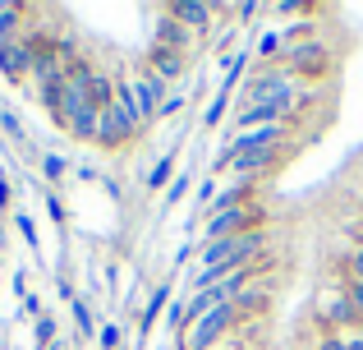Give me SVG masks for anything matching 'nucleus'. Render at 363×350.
<instances>
[{
	"mask_svg": "<svg viewBox=\"0 0 363 350\" xmlns=\"http://www.w3.org/2000/svg\"><path fill=\"white\" fill-rule=\"evenodd\" d=\"M0 207H9V180H0Z\"/></svg>",
	"mask_w": 363,
	"mask_h": 350,
	"instance_id": "473e14b6",
	"label": "nucleus"
},
{
	"mask_svg": "<svg viewBox=\"0 0 363 350\" xmlns=\"http://www.w3.org/2000/svg\"><path fill=\"white\" fill-rule=\"evenodd\" d=\"M166 14L175 18V23H184L189 33H198V37H203L207 28H216L212 23V18H216V5H207V0H175Z\"/></svg>",
	"mask_w": 363,
	"mask_h": 350,
	"instance_id": "6e6552de",
	"label": "nucleus"
},
{
	"mask_svg": "<svg viewBox=\"0 0 363 350\" xmlns=\"http://www.w3.org/2000/svg\"><path fill=\"white\" fill-rule=\"evenodd\" d=\"M175 111H184V97L179 92H170L166 102H161V111H157V120H166V116H175Z\"/></svg>",
	"mask_w": 363,
	"mask_h": 350,
	"instance_id": "cd10ccee",
	"label": "nucleus"
},
{
	"mask_svg": "<svg viewBox=\"0 0 363 350\" xmlns=\"http://www.w3.org/2000/svg\"><path fill=\"white\" fill-rule=\"evenodd\" d=\"M318 350H350V341H345V332H327L318 341Z\"/></svg>",
	"mask_w": 363,
	"mask_h": 350,
	"instance_id": "c85d7f7f",
	"label": "nucleus"
},
{
	"mask_svg": "<svg viewBox=\"0 0 363 350\" xmlns=\"http://www.w3.org/2000/svg\"><path fill=\"white\" fill-rule=\"evenodd\" d=\"M129 125H124V120L116 116V111H101V116H97V138H92V143H101V148H124V143H129Z\"/></svg>",
	"mask_w": 363,
	"mask_h": 350,
	"instance_id": "f8f14e48",
	"label": "nucleus"
},
{
	"mask_svg": "<svg viewBox=\"0 0 363 350\" xmlns=\"http://www.w3.org/2000/svg\"><path fill=\"white\" fill-rule=\"evenodd\" d=\"M166 300H170V281H161V286L152 290V300L143 305V337H152V323L161 318V309H166Z\"/></svg>",
	"mask_w": 363,
	"mask_h": 350,
	"instance_id": "2eb2a0df",
	"label": "nucleus"
},
{
	"mask_svg": "<svg viewBox=\"0 0 363 350\" xmlns=\"http://www.w3.org/2000/svg\"><path fill=\"white\" fill-rule=\"evenodd\" d=\"M129 92H133V106H138L143 125H152V120H157V111H161V102L170 97V83L157 79L152 70H143V74H133V79H129Z\"/></svg>",
	"mask_w": 363,
	"mask_h": 350,
	"instance_id": "20e7f679",
	"label": "nucleus"
},
{
	"mask_svg": "<svg viewBox=\"0 0 363 350\" xmlns=\"http://www.w3.org/2000/svg\"><path fill=\"white\" fill-rule=\"evenodd\" d=\"M37 37H28V33H18L14 42H5L0 46V79L5 83H18L23 74H33V60H37Z\"/></svg>",
	"mask_w": 363,
	"mask_h": 350,
	"instance_id": "39448f33",
	"label": "nucleus"
},
{
	"mask_svg": "<svg viewBox=\"0 0 363 350\" xmlns=\"http://www.w3.org/2000/svg\"><path fill=\"white\" fill-rule=\"evenodd\" d=\"M318 318H322V327H327V332H340V327H359L354 305H350L345 290H327V295H322V305H318Z\"/></svg>",
	"mask_w": 363,
	"mask_h": 350,
	"instance_id": "0eeeda50",
	"label": "nucleus"
},
{
	"mask_svg": "<svg viewBox=\"0 0 363 350\" xmlns=\"http://www.w3.org/2000/svg\"><path fill=\"white\" fill-rule=\"evenodd\" d=\"M9 5H14V0H0V18H5V14H9Z\"/></svg>",
	"mask_w": 363,
	"mask_h": 350,
	"instance_id": "f704fd0d",
	"label": "nucleus"
},
{
	"mask_svg": "<svg viewBox=\"0 0 363 350\" xmlns=\"http://www.w3.org/2000/svg\"><path fill=\"white\" fill-rule=\"evenodd\" d=\"M175 332H184V305H170V318H166Z\"/></svg>",
	"mask_w": 363,
	"mask_h": 350,
	"instance_id": "c756f323",
	"label": "nucleus"
},
{
	"mask_svg": "<svg viewBox=\"0 0 363 350\" xmlns=\"http://www.w3.org/2000/svg\"><path fill=\"white\" fill-rule=\"evenodd\" d=\"M345 341H350V350H363V323L354 327V332H345Z\"/></svg>",
	"mask_w": 363,
	"mask_h": 350,
	"instance_id": "2f4dec72",
	"label": "nucleus"
},
{
	"mask_svg": "<svg viewBox=\"0 0 363 350\" xmlns=\"http://www.w3.org/2000/svg\"><path fill=\"white\" fill-rule=\"evenodd\" d=\"M65 171H69V166H65V157H60V153H42V180H51V185H55V180H60Z\"/></svg>",
	"mask_w": 363,
	"mask_h": 350,
	"instance_id": "412c9836",
	"label": "nucleus"
},
{
	"mask_svg": "<svg viewBox=\"0 0 363 350\" xmlns=\"http://www.w3.org/2000/svg\"><path fill=\"white\" fill-rule=\"evenodd\" d=\"M120 323H106V327H101V332H97V341H101V350H116L120 346Z\"/></svg>",
	"mask_w": 363,
	"mask_h": 350,
	"instance_id": "5701e85b",
	"label": "nucleus"
},
{
	"mask_svg": "<svg viewBox=\"0 0 363 350\" xmlns=\"http://www.w3.org/2000/svg\"><path fill=\"white\" fill-rule=\"evenodd\" d=\"M111 111L129 125V134H138L143 129V116H138V106H133V92H129V83H116V102H111Z\"/></svg>",
	"mask_w": 363,
	"mask_h": 350,
	"instance_id": "ddd939ff",
	"label": "nucleus"
},
{
	"mask_svg": "<svg viewBox=\"0 0 363 350\" xmlns=\"http://www.w3.org/2000/svg\"><path fill=\"white\" fill-rule=\"evenodd\" d=\"M18 33H23V5H9V14L0 18V46H5V42H14Z\"/></svg>",
	"mask_w": 363,
	"mask_h": 350,
	"instance_id": "f3484780",
	"label": "nucleus"
},
{
	"mask_svg": "<svg viewBox=\"0 0 363 350\" xmlns=\"http://www.w3.org/2000/svg\"><path fill=\"white\" fill-rule=\"evenodd\" d=\"M281 60H285V70H290L294 79H303V74H327L331 51L322 42H299V46H285Z\"/></svg>",
	"mask_w": 363,
	"mask_h": 350,
	"instance_id": "423d86ee",
	"label": "nucleus"
},
{
	"mask_svg": "<svg viewBox=\"0 0 363 350\" xmlns=\"http://www.w3.org/2000/svg\"><path fill=\"white\" fill-rule=\"evenodd\" d=\"M262 222H267V212H262V203H244V207H230V212H221V217H207L203 222V244H212V240H240V235H253V231H262Z\"/></svg>",
	"mask_w": 363,
	"mask_h": 350,
	"instance_id": "7ed1b4c3",
	"label": "nucleus"
},
{
	"mask_svg": "<svg viewBox=\"0 0 363 350\" xmlns=\"http://www.w3.org/2000/svg\"><path fill=\"white\" fill-rule=\"evenodd\" d=\"M189 65H194V55H189V51H170V46H152V51H147V70L157 74V79H166V83L184 79Z\"/></svg>",
	"mask_w": 363,
	"mask_h": 350,
	"instance_id": "1a4fd4ad",
	"label": "nucleus"
},
{
	"mask_svg": "<svg viewBox=\"0 0 363 350\" xmlns=\"http://www.w3.org/2000/svg\"><path fill=\"white\" fill-rule=\"evenodd\" d=\"M281 33H262V42H257V55H262V60H267V55H276V51H281Z\"/></svg>",
	"mask_w": 363,
	"mask_h": 350,
	"instance_id": "a878e982",
	"label": "nucleus"
},
{
	"mask_svg": "<svg viewBox=\"0 0 363 350\" xmlns=\"http://www.w3.org/2000/svg\"><path fill=\"white\" fill-rule=\"evenodd\" d=\"M230 305H235V314H240V323H244V318H253V314L267 309V290H244V295L230 300Z\"/></svg>",
	"mask_w": 363,
	"mask_h": 350,
	"instance_id": "dca6fc26",
	"label": "nucleus"
},
{
	"mask_svg": "<svg viewBox=\"0 0 363 350\" xmlns=\"http://www.w3.org/2000/svg\"><path fill=\"white\" fill-rule=\"evenodd\" d=\"M14 222H18V235H23V240L33 244V249H42V244H37V226H33V217H23V212H18Z\"/></svg>",
	"mask_w": 363,
	"mask_h": 350,
	"instance_id": "bb28decb",
	"label": "nucleus"
},
{
	"mask_svg": "<svg viewBox=\"0 0 363 350\" xmlns=\"http://www.w3.org/2000/svg\"><path fill=\"white\" fill-rule=\"evenodd\" d=\"M55 341V323H51V318H37V350H46V346H51Z\"/></svg>",
	"mask_w": 363,
	"mask_h": 350,
	"instance_id": "4be33fe9",
	"label": "nucleus"
},
{
	"mask_svg": "<svg viewBox=\"0 0 363 350\" xmlns=\"http://www.w3.org/2000/svg\"><path fill=\"white\" fill-rule=\"evenodd\" d=\"M83 92H88V102H92L97 111H106L111 102H116V79H106V74L97 70V74L88 79V88H83Z\"/></svg>",
	"mask_w": 363,
	"mask_h": 350,
	"instance_id": "4468645a",
	"label": "nucleus"
},
{
	"mask_svg": "<svg viewBox=\"0 0 363 350\" xmlns=\"http://www.w3.org/2000/svg\"><path fill=\"white\" fill-rule=\"evenodd\" d=\"M281 162V148H248V153L235 157V166L230 171L240 175V180H257V175H267L272 166Z\"/></svg>",
	"mask_w": 363,
	"mask_h": 350,
	"instance_id": "9d476101",
	"label": "nucleus"
},
{
	"mask_svg": "<svg viewBox=\"0 0 363 350\" xmlns=\"http://www.w3.org/2000/svg\"><path fill=\"white\" fill-rule=\"evenodd\" d=\"M51 116H55V125H60L69 138H97V116L101 111L88 102V92H83L79 83H65L60 106H55Z\"/></svg>",
	"mask_w": 363,
	"mask_h": 350,
	"instance_id": "f257e3e1",
	"label": "nucleus"
},
{
	"mask_svg": "<svg viewBox=\"0 0 363 350\" xmlns=\"http://www.w3.org/2000/svg\"><path fill=\"white\" fill-rule=\"evenodd\" d=\"M212 350H244L240 341H221V346H212Z\"/></svg>",
	"mask_w": 363,
	"mask_h": 350,
	"instance_id": "72a5a7b5",
	"label": "nucleus"
},
{
	"mask_svg": "<svg viewBox=\"0 0 363 350\" xmlns=\"http://www.w3.org/2000/svg\"><path fill=\"white\" fill-rule=\"evenodd\" d=\"M216 194H221V189H216V180H203V185H198V203H203V217H207V207L216 203Z\"/></svg>",
	"mask_w": 363,
	"mask_h": 350,
	"instance_id": "b1692460",
	"label": "nucleus"
},
{
	"mask_svg": "<svg viewBox=\"0 0 363 350\" xmlns=\"http://www.w3.org/2000/svg\"><path fill=\"white\" fill-rule=\"evenodd\" d=\"M74 327H79V337H92L97 332V318H92V309H88V300H74Z\"/></svg>",
	"mask_w": 363,
	"mask_h": 350,
	"instance_id": "aec40b11",
	"label": "nucleus"
},
{
	"mask_svg": "<svg viewBox=\"0 0 363 350\" xmlns=\"http://www.w3.org/2000/svg\"><path fill=\"white\" fill-rule=\"evenodd\" d=\"M46 212H51V222H65V207H60V198H55V194H46Z\"/></svg>",
	"mask_w": 363,
	"mask_h": 350,
	"instance_id": "7c9ffc66",
	"label": "nucleus"
},
{
	"mask_svg": "<svg viewBox=\"0 0 363 350\" xmlns=\"http://www.w3.org/2000/svg\"><path fill=\"white\" fill-rule=\"evenodd\" d=\"M0 134H5V138H14V143H23V120H18V111L14 106H0Z\"/></svg>",
	"mask_w": 363,
	"mask_h": 350,
	"instance_id": "a211bd4d",
	"label": "nucleus"
},
{
	"mask_svg": "<svg viewBox=\"0 0 363 350\" xmlns=\"http://www.w3.org/2000/svg\"><path fill=\"white\" fill-rule=\"evenodd\" d=\"M230 327H240V314H235V305L225 300V305H216L212 314H203L198 323H189L184 332H179V350H212V346H221V337L230 332Z\"/></svg>",
	"mask_w": 363,
	"mask_h": 350,
	"instance_id": "f03ea898",
	"label": "nucleus"
},
{
	"mask_svg": "<svg viewBox=\"0 0 363 350\" xmlns=\"http://www.w3.org/2000/svg\"><path fill=\"white\" fill-rule=\"evenodd\" d=\"M194 42H198V33H189V28H184V23H175L170 14H161V18H157L152 46H170V51H189V55H194Z\"/></svg>",
	"mask_w": 363,
	"mask_h": 350,
	"instance_id": "9b49d317",
	"label": "nucleus"
},
{
	"mask_svg": "<svg viewBox=\"0 0 363 350\" xmlns=\"http://www.w3.org/2000/svg\"><path fill=\"white\" fill-rule=\"evenodd\" d=\"M170 175H175V153H166L157 166L147 171V189H161V185H170Z\"/></svg>",
	"mask_w": 363,
	"mask_h": 350,
	"instance_id": "6ab92c4d",
	"label": "nucleus"
},
{
	"mask_svg": "<svg viewBox=\"0 0 363 350\" xmlns=\"http://www.w3.org/2000/svg\"><path fill=\"white\" fill-rule=\"evenodd\" d=\"M359 244H363V226H359Z\"/></svg>",
	"mask_w": 363,
	"mask_h": 350,
	"instance_id": "c9c22d12",
	"label": "nucleus"
},
{
	"mask_svg": "<svg viewBox=\"0 0 363 350\" xmlns=\"http://www.w3.org/2000/svg\"><path fill=\"white\" fill-rule=\"evenodd\" d=\"M189 194V175H179V180H170V189H166V207H175L179 198Z\"/></svg>",
	"mask_w": 363,
	"mask_h": 350,
	"instance_id": "393cba45",
	"label": "nucleus"
}]
</instances>
